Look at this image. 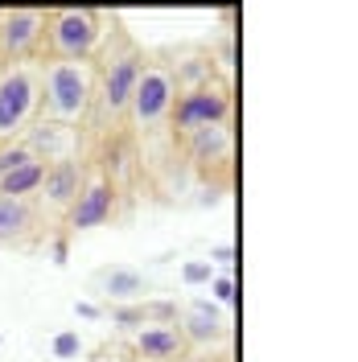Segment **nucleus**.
I'll return each mask as SVG.
<instances>
[{"label": "nucleus", "mask_w": 358, "mask_h": 362, "mask_svg": "<svg viewBox=\"0 0 358 362\" xmlns=\"http://www.w3.org/2000/svg\"><path fill=\"white\" fill-rule=\"evenodd\" d=\"M115 210V189L112 181L103 177V173H95V177L83 181V189H79V198H74V206H70V226L74 230H91V226H103L108 218H112Z\"/></svg>", "instance_id": "obj_9"}, {"label": "nucleus", "mask_w": 358, "mask_h": 362, "mask_svg": "<svg viewBox=\"0 0 358 362\" xmlns=\"http://www.w3.org/2000/svg\"><path fill=\"white\" fill-rule=\"evenodd\" d=\"M136 358L144 362H181L185 358V338H181V325L178 321H144L132 338Z\"/></svg>", "instance_id": "obj_8"}, {"label": "nucleus", "mask_w": 358, "mask_h": 362, "mask_svg": "<svg viewBox=\"0 0 358 362\" xmlns=\"http://www.w3.org/2000/svg\"><path fill=\"white\" fill-rule=\"evenodd\" d=\"M185 148H190V157L202 160V165L226 160V153H231V128H226V124H219V128H198V132L185 136Z\"/></svg>", "instance_id": "obj_14"}, {"label": "nucleus", "mask_w": 358, "mask_h": 362, "mask_svg": "<svg viewBox=\"0 0 358 362\" xmlns=\"http://www.w3.org/2000/svg\"><path fill=\"white\" fill-rule=\"evenodd\" d=\"M21 144L33 153V157L42 160H62V157H74V144H79V136H74V128H67V124H50V119H33L29 124V132L21 136Z\"/></svg>", "instance_id": "obj_12"}, {"label": "nucleus", "mask_w": 358, "mask_h": 362, "mask_svg": "<svg viewBox=\"0 0 358 362\" xmlns=\"http://www.w3.org/2000/svg\"><path fill=\"white\" fill-rule=\"evenodd\" d=\"M45 42V13L42 8H8L0 17V62L17 66L33 62V54Z\"/></svg>", "instance_id": "obj_5"}, {"label": "nucleus", "mask_w": 358, "mask_h": 362, "mask_svg": "<svg viewBox=\"0 0 358 362\" xmlns=\"http://www.w3.org/2000/svg\"><path fill=\"white\" fill-rule=\"evenodd\" d=\"M169 119H173V128H178L181 136L198 132V128H219V124L231 119V95H226V87L185 90V95H178Z\"/></svg>", "instance_id": "obj_7"}, {"label": "nucleus", "mask_w": 358, "mask_h": 362, "mask_svg": "<svg viewBox=\"0 0 358 362\" xmlns=\"http://www.w3.org/2000/svg\"><path fill=\"white\" fill-rule=\"evenodd\" d=\"M178 325H181L185 346H210V341H219L226 334L223 309H219L214 300H206V296H194V300L185 305V313H181Z\"/></svg>", "instance_id": "obj_11"}, {"label": "nucleus", "mask_w": 358, "mask_h": 362, "mask_svg": "<svg viewBox=\"0 0 358 362\" xmlns=\"http://www.w3.org/2000/svg\"><path fill=\"white\" fill-rule=\"evenodd\" d=\"M50 255H54V264H67V255H70L67 239H54V243H50Z\"/></svg>", "instance_id": "obj_25"}, {"label": "nucleus", "mask_w": 358, "mask_h": 362, "mask_svg": "<svg viewBox=\"0 0 358 362\" xmlns=\"http://www.w3.org/2000/svg\"><path fill=\"white\" fill-rule=\"evenodd\" d=\"M103 288H108L112 300H136L140 293H149V280L136 268H112L103 272Z\"/></svg>", "instance_id": "obj_16"}, {"label": "nucleus", "mask_w": 358, "mask_h": 362, "mask_svg": "<svg viewBox=\"0 0 358 362\" xmlns=\"http://www.w3.org/2000/svg\"><path fill=\"white\" fill-rule=\"evenodd\" d=\"M83 181H87L83 160L79 157H62V160H54V165H45V177H42L37 198H45L50 210H70L74 198H79V189H83Z\"/></svg>", "instance_id": "obj_10"}, {"label": "nucleus", "mask_w": 358, "mask_h": 362, "mask_svg": "<svg viewBox=\"0 0 358 362\" xmlns=\"http://www.w3.org/2000/svg\"><path fill=\"white\" fill-rule=\"evenodd\" d=\"M194 362H226V358H194Z\"/></svg>", "instance_id": "obj_26"}, {"label": "nucleus", "mask_w": 358, "mask_h": 362, "mask_svg": "<svg viewBox=\"0 0 358 362\" xmlns=\"http://www.w3.org/2000/svg\"><path fill=\"white\" fill-rule=\"evenodd\" d=\"M29 160H37V157L25 148L21 140H13V144H0V177H4V173H13V169H21V165H29Z\"/></svg>", "instance_id": "obj_17"}, {"label": "nucleus", "mask_w": 358, "mask_h": 362, "mask_svg": "<svg viewBox=\"0 0 358 362\" xmlns=\"http://www.w3.org/2000/svg\"><path fill=\"white\" fill-rule=\"evenodd\" d=\"M42 115V74L33 62H17L0 78V144H13Z\"/></svg>", "instance_id": "obj_2"}, {"label": "nucleus", "mask_w": 358, "mask_h": 362, "mask_svg": "<svg viewBox=\"0 0 358 362\" xmlns=\"http://www.w3.org/2000/svg\"><path fill=\"white\" fill-rule=\"evenodd\" d=\"M37 223V210L33 202L21 198H0V243H21L25 235Z\"/></svg>", "instance_id": "obj_13"}, {"label": "nucleus", "mask_w": 358, "mask_h": 362, "mask_svg": "<svg viewBox=\"0 0 358 362\" xmlns=\"http://www.w3.org/2000/svg\"><path fill=\"white\" fill-rule=\"evenodd\" d=\"M103 42V17L91 8H54L45 13V42L50 58L62 62H91Z\"/></svg>", "instance_id": "obj_3"}, {"label": "nucleus", "mask_w": 358, "mask_h": 362, "mask_svg": "<svg viewBox=\"0 0 358 362\" xmlns=\"http://www.w3.org/2000/svg\"><path fill=\"white\" fill-rule=\"evenodd\" d=\"M140 70H144V58H140L136 49H120V54H112V58L103 62V70H99V87H95V99H99L103 115H124L128 112Z\"/></svg>", "instance_id": "obj_6"}, {"label": "nucleus", "mask_w": 358, "mask_h": 362, "mask_svg": "<svg viewBox=\"0 0 358 362\" xmlns=\"http://www.w3.org/2000/svg\"><path fill=\"white\" fill-rule=\"evenodd\" d=\"M173 103H178V87H173V70L153 62V66L140 70V78H136V90H132V103H128V112L132 119L149 132V128H157L169 119L173 112Z\"/></svg>", "instance_id": "obj_4"}, {"label": "nucleus", "mask_w": 358, "mask_h": 362, "mask_svg": "<svg viewBox=\"0 0 358 362\" xmlns=\"http://www.w3.org/2000/svg\"><path fill=\"white\" fill-rule=\"evenodd\" d=\"M0 17H4V13H0Z\"/></svg>", "instance_id": "obj_28"}, {"label": "nucleus", "mask_w": 358, "mask_h": 362, "mask_svg": "<svg viewBox=\"0 0 358 362\" xmlns=\"http://www.w3.org/2000/svg\"><path fill=\"white\" fill-rule=\"evenodd\" d=\"M42 177H45V165L42 160H29L21 169L4 173L0 177V198H21V202H33L37 189H42Z\"/></svg>", "instance_id": "obj_15"}, {"label": "nucleus", "mask_w": 358, "mask_h": 362, "mask_svg": "<svg viewBox=\"0 0 358 362\" xmlns=\"http://www.w3.org/2000/svg\"><path fill=\"white\" fill-rule=\"evenodd\" d=\"M210 264H223V268H231V264H235V247H231V243H219V247L210 251Z\"/></svg>", "instance_id": "obj_23"}, {"label": "nucleus", "mask_w": 358, "mask_h": 362, "mask_svg": "<svg viewBox=\"0 0 358 362\" xmlns=\"http://www.w3.org/2000/svg\"><path fill=\"white\" fill-rule=\"evenodd\" d=\"M210 280H214V264H210V259H190V264H181V284L202 288V284H210Z\"/></svg>", "instance_id": "obj_18"}, {"label": "nucleus", "mask_w": 358, "mask_h": 362, "mask_svg": "<svg viewBox=\"0 0 358 362\" xmlns=\"http://www.w3.org/2000/svg\"><path fill=\"white\" fill-rule=\"evenodd\" d=\"M210 300H214V305H231V300H235V280H231V272H223V276L210 280Z\"/></svg>", "instance_id": "obj_20"}, {"label": "nucleus", "mask_w": 358, "mask_h": 362, "mask_svg": "<svg viewBox=\"0 0 358 362\" xmlns=\"http://www.w3.org/2000/svg\"><path fill=\"white\" fill-rule=\"evenodd\" d=\"M144 317L149 321H178V305L173 300H153V305H144Z\"/></svg>", "instance_id": "obj_22"}, {"label": "nucleus", "mask_w": 358, "mask_h": 362, "mask_svg": "<svg viewBox=\"0 0 358 362\" xmlns=\"http://www.w3.org/2000/svg\"><path fill=\"white\" fill-rule=\"evenodd\" d=\"M79 346H83L79 334H74V329H62V334L54 338V358H74V354H79Z\"/></svg>", "instance_id": "obj_21"}, {"label": "nucleus", "mask_w": 358, "mask_h": 362, "mask_svg": "<svg viewBox=\"0 0 358 362\" xmlns=\"http://www.w3.org/2000/svg\"><path fill=\"white\" fill-rule=\"evenodd\" d=\"M4 70H8V66H4V62H0V78H4Z\"/></svg>", "instance_id": "obj_27"}, {"label": "nucleus", "mask_w": 358, "mask_h": 362, "mask_svg": "<svg viewBox=\"0 0 358 362\" xmlns=\"http://www.w3.org/2000/svg\"><path fill=\"white\" fill-rule=\"evenodd\" d=\"M149 317H144V305H120V309H112V325H120V329H140Z\"/></svg>", "instance_id": "obj_19"}, {"label": "nucleus", "mask_w": 358, "mask_h": 362, "mask_svg": "<svg viewBox=\"0 0 358 362\" xmlns=\"http://www.w3.org/2000/svg\"><path fill=\"white\" fill-rule=\"evenodd\" d=\"M42 74V115L50 124H79L95 103V87H99V66L95 62H62L50 58L37 66Z\"/></svg>", "instance_id": "obj_1"}, {"label": "nucleus", "mask_w": 358, "mask_h": 362, "mask_svg": "<svg viewBox=\"0 0 358 362\" xmlns=\"http://www.w3.org/2000/svg\"><path fill=\"white\" fill-rule=\"evenodd\" d=\"M74 313L87 317V321H99V305H91V300H74Z\"/></svg>", "instance_id": "obj_24"}]
</instances>
